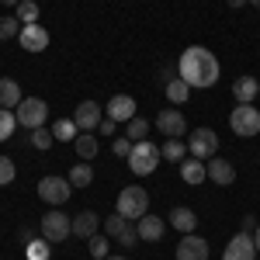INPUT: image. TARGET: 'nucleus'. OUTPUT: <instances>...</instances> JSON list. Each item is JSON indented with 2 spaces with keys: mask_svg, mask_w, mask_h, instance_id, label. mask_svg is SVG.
<instances>
[{
  "mask_svg": "<svg viewBox=\"0 0 260 260\" xmlns=\"http://www.w3.org/2000/svg\"><path fill=\"white\" fill-rule=\"evenodd\" d=\"M177 73L191 90H208L219 83V59L205 45H187L177 59Z\"/></svg>",
  "mask_w": 260,
  "mask_h": 260,
  "instance_id": "1",
  "label": "nucleus"
},
{
  "mask_svg": "<svg viewBox=\"0 0 260 260\" xmlns=\"http://www.w3.org/2000/svg\"><path fill=\"white\" fill-rule=\"evenodd\" d=\"M229 128H233L240 139L260 136V108L257 104H236V108L229 111Z\"/></svg>",
  "mask_w": 260,
  "mask_h": 260,
  "instance_id": "2",
  "label": "nucleus"
},
{
  "mask_svg": "<svg viewBox=\"0 0 260 260\" xmlns=\"http://www.w3.org/2000/svg\"><path fill=\"white\" fill-rule=\"evenodd\" d=\"M149 212V194H146V187H136V184H128V187H121L118 194V215H125V219L139 222L142 215Z\"/></svg>",
  "mask_w": 260,
  "mask_h": 260,
  "instance_id": "3",
  "label": "nucleus"
},
{
  "mask_svg": "<svg viewBox=\"0 0 260 260\" xmlns=\"http://www.w3.org/2000/svg\"><path fill=\"white\" fill-rule=\"evenodd\" d=\"M160 160H163L160 146H153V142L146 139V142H136V146H132L128 167H132V174H136V177H146V174H153V170L160 167Z\"/></svg>",
  "mask_w": 260,
  "mask_h": 260,
  "instance_id": "4",
  "label": "nucleus"
},
{
  "mask_svg": "<svg viewBox=\"0 0 260 260\" xmlns=\"http://www.w3.org/2000/svg\"><path fill=\"white\" fill-rule=\"evenodd\" d=\"M14 115H18V125H24V128H42L49 118V104L42 98H24L14 108Z\"/></svg>",
  "mask_w": 260,
  "mask_h": 260,
  "instance_id": "5",
  "label": "nucleus"
},
{
  "mask_svg": "<svg viewBox=\"0 0 260 260\" xmlns=\"http://www.w3.org/2000/svg\"><path fill=\"white\" fill-rule=\"evenodd\" d=\"M70 194H73V184H70L66 177L49 174V177L39 180V198L45 201V205H66V201H70Z\"/></svg>",
  "mask_w": 260,
  "mask_h": 260,
  "instance_id": "6",
  "label": "nucleus"
},
{
  "mask_svg": "<svg viewBox=\"0 0 260 260\" xmlns=\"http://www.w3.org/2000/svg\"><path fill=\"white\" fill-rule=\"evenodd\" d=\"M39 233L49 243H62L66 236H73V219H66L62 212H45L39 222Z\"/></svg>",
  "mask_w": 260,
  "mask_h": 260,
  "instance_id": "7",
  "label": "nucleus"
},
{
  "mask_svg": "<svg viewBox=\"0 0 260 260\" xmlns=\"http://www.w3.org/2000/svg\"><path fill=\"white\" fill-rule=\"evenodd\" d=\"M187 149H191V156H194V160H212V156L219 153V136H215L212 128H205V125H201L198 132H191V136H187Z\"/></svg>",
  "mask_w": 260,
  "mask_h": 260,
  "instance_id": "8",
  "label": "nucleus"
},
{
  "mask_svg": "<svg viewBox=\"0 0 260 260\" xmlns=\"http://www.w3.org/2000/svg\"><path fill=\"white\" fill-rule=\"evenodd\" d=\"M222 260H257V243H253V233H236L233 240L225 243Z\"/></svg>",
  "mask_w": 260,
  "mask_h": 260,
  "instance_id": "9",
  "label": "nucleus"
},
{
  "mask_svg": "<svg viewBox=\"0 0 260 260\" xmlns=\"http://www.w3.org/2000/svg\"><path fill=\"white\" fill-rule=\"evenodd\" d=\"M73 121L80 132H98V125L104 121V111H101L98 101H80L77 111H73Z\"/></svg>",
  "mask_w": 260,
  "mask_h": 260,
  "instance_id": "10",
  "label": "nucleus"
},
{
  "mask_svg": "<svg viewBox=\"0 0 260 260\" xmlns=\"http://www.w3.org/2000/svg\"><path fill=\"white\" fill-rule=\"evenodd\" d=\"M156 128H160L167 139H180L187 132V121H184V115H180L177 108H163L160 115H156Z\"/></svg>",
  "mask_w": 260,
  "mask_h": 260,
  "instance_id": "11",
  "label": "nucleus"
},
{
  "mask_svg": "<svg viewBox=\"0 0 260 260\" xmlns=\"http://www.w3.org/2000/svg\"><path fill=\"white\" fill-rule=\"evenodd\" d=\"M18 42H21L24 52H45V49H49V31L35 21V24H24V28H21Z\"/></svg>",
  "mask_w": 260,
  "mask_h": 260,
  "instance_id": "12",
  "label": "nucleus"
},
{
  "mask_svg": "<svg viewBox=\"0 0 260 260\" xmlns=\"http://www.w3.org/2000/svg\"><path fill=\"white\" fill-rule=\"evenodd\" d=\"M104 115L111 121H118V125L121 121H132L136 118V101L128 98V94H115V98L104 104Z\"/></svg>",
  "mask_w": 260,
  "mask_h": 260,
  "instance_id": "13",
  "label": "nucleus"
},
{
  "mask_svg": "<svg viewBox=\"0 0 260 260\" xmlns=\"http://www.w3.org/2000/svg\"><path fill=\"white\" fill-rule=\"evenodd\" d=\"M177 260H208V243L194 233H184V240L177 243Z\"/></svg>",
  "mask_w": 260,
  "mask_h": 260,
  "instance_id": "14",
  "label": "nucleus"
},
{
  "mask_svg": "<svg viewBox=\"0 0 260 260\" xmlns=\"http://www.w3.org/2000/svg\"><path fill=\"white\" fill-rule=\"evenodd\" d=\"M205 174H208V180H212V184L229 187V184L236 180V167H233L229 160H215V156H212V160L205 163Z\"/></svg>",
  "mask_w": 260,
  "mask_h": 260,
  "instance_id": "15",
  "label": "nucleus"
},
{
  "mask_svg": "<svg viewBox=\"0 0 260 260\" xmlns=\"http://www.w3.org/2000/svg\"><path fill=\"white\" fill-rule=\"evenodd\" d=\"M136 229H139V240H146V243H156V240H163V233H167V222L160 219V215H142L139 222H136Z\"/></svg>",
  "mask_w": 260,
  "mask_h": 260,
  "instance_id": "16",
  "label": "nucleus"
},
{
  "mask_svg": "<svg viewBox=\"0 0 260 260\" xmlns=\"http://www.w3.org/2000/svg\"><path fill=\"white\" fill-rule=\"evenodd\" d=\"M98 225H101V215L87 208V212H80V215H73V236L90 240V236H98Z\"/></svg>",
  "mask_w": 260,
  "mask_h": 260,
  "instance_id": "17",
  "label": "nucleus"
},
{
  "mask_svg": "<svg viewBox=\"0 0 260 260\" xmlns=\"http://www.w3.org/2000/svg\"><path fill=\"white\" fill-rule=\"evenodd\" d=\"M233 98H236V104H253V101L260 98L257 77H240V80L233 83Z\"/></svg>",
  "mask_w": 260,
  "mask_h": 260,
  "instance_id": "18",
  "label": "nucleus"
},
{
  "mask_svg": "<svg viewBox=\"0 0 260 260\" xmlns=\"http://www.w3.org/2000/svg\"><path fill=\"white\" fill-rule=\"evenodd\" d=\"M73 149H77V156H80L83 163H90V160H98V132H80L77 139H73Z\"/></svg>",
  "mask_w": 260,
  "mask_h": 260,
  "instance_id": "19",
  "label": "nucleus"
},
{
  "mask_svg": "<svg viewBox=\"0 0 260 260\" xmlns=\"http://www.w3.org/2000/svg\"><path fill=\"white\" fill-rule=\"evenodd\" d=\"M170 225H174L177 233H194V229H198V215H194L191 208L177 205V208H170Z\"/></svg>",
  "mask_w": 260,
  "mask_h": 260,
  "instance_id": "20",
  "label": "nucleus"
},
{
  "mask_svg": "<svg viewBox=\"0 0 260 260\" xmlns=\"http://www.w3.org/2000/svg\"><path fill=\"white\" fill-rule=\"evenodd\" d=\"M21 87L18 80H11V77H0V108H7V111H14L21 104Z\"/></svg>",
  "mask_w": 260,
  "mask_h": 260,
  "instance_id": "21",
  "label": "nucleus"
},
{
  "mask_svg": "<svg viewBox=\"0 0 260 260\" xmlns=\"http://www.w3.org/2000/svg\"><path fill=\"white\" fill-rule=\"evenodd\" d=\"M180 177H184V184H205V160H180Z\"/></svg>",
  "mask_w": 260,
  "mask_h": 260,
  "instance_id": "22",
  "label": "nucleus"
},
{
  "mask_svg": "<svg viewBox=\"0 0 260 260\" xmlns=\"http://www.w3.org/2000/svg\"><path fill=\"white\" fill-rule=\"evenodd\" d=\"M70 184H73V187H90V184H94V167H90V163H77V167H73V170H70Z\"/></svg>",
  "mask_w": 260,
  "mask_h": 260,
  "instance_id": "23",
  "label": "nucleus"
},
{
  "mask_svg": "<svg viewBox=\"0 0 260 260\" xmlns=\"http://www.w3.org/2000/svg\"><path fill=\"white\" fill-rule=\"evenodd\" d=\"M187 98H191V87L180 80V77H170V80H167V101H170V104H184Z\"/></svg>",
  "mask_w": 260,
  "mask_h": 260,
  "instance_id": "24",
  "label": "nucleus"
},
{
  "mask_svg": "<svg viewBox=\"0 0 260 260\" xmlns=\"http://www.w3.org/2000/svg\"><path fill=\"white\" fill-rule=\"evenodd\" d=\"M52 136H56L59 142H73L77 136H80V128H77L73 118H59V121H52Z\"/></svg>",
  "mask_w": 260,
  "mask_h": 260,
  "instance_id": "25",
  "label": "nucleus"
},
{
  "mask_svg": "<svg viewBox=\"0 0 260 260\" xmlns=\"http://www.w3.org/2000/svg\"><path fill=\"white\" fill-rule=\"evenodd\" d=\"M125 136H128L132 142H146V139H149V121L136 115L132 121H125Z\"/></svg>",
  "mask_w": 260,
  "mask_h": 260,
  "instance_id": "26",
  "label": "nucleus"
},
{
  "mask_svg": "<svg viewBox=\"0 0 260 260\" xmlns=\"http://www.w3.org/2000/svg\"><path fill=\"white\" fill-rule=\"evenodd\" d=\"M14 18H18L21 24H35V21H39V4H35V0H21L18 7H14Z\"/></svg>",
  "mask_w": 260,
  "mask_h": 260,
  "instance_id": "27",
  "label": "nucleus"
},
{
  "mask_svg": "<svg viewBox=\"0 0 260 260\" xmlns=\"http://www.w3.org/2000/svg\"><path fill=\"white\" fill-rule=\"evenodd\" d=\"M160 153H163V160L177 163V160H184V156H187V146H184L180 139H167V142L160 146Z\"/></svg>",
  "mask_w": 260,
  "mask_h": 260,
  "instance_id": "28",
  "label": "nucleus"
},
{
  "mask_svg": "<svg viewBox=\"0 0 260 260\" xmlns=\"http://www.w3.org/2000/svg\"><path fill=\"white\" fill-rule=\"evenodd\" d=\"M14 128H18V115H14V111H7V108H0V142L11 139V136H14Z\"/></svg>",
  "mask_w": 260,
  "mask_h": 260,
  "instance_id": "29",
  "label": "nucleus"
},
{
  "mask_svg": "<svg viewBox=\"0 0 260 260\" xmlns=\"http://www.w3.org/2000/svg\"><path fill=\"white\" fill-rule=\"evenodd\" d=\"M52 142H56L52 128H45V125H42V128H31V146H35L39 153H45V149H49Z\"/></svg>",
  "mask_w": 260,
  "mask_h": 260,
  "instance_id": "30",
  "label": "nucleus"
},
{
  "mask_svg": "<svg viewBox=\"0 0 260 260\" xmlns=\"http://www.w3.org/2000/svg\"><path fill=\"white\" fill-rule=\"evenodd\" d=\"M49 257H52V246H49V240H45V236L28 243V260H49Z\"/></svg>",
  "mask_w": 260,
  "mask_h": 260,
  "instance_id": "31",
  "label": "nucleus"
},
{
  "mask_svg": "<svg viewBox=\"0 0 260 260\" xmlns=\"http://www.w3.org/2000/svg\"><path fill=\"white\" fill-rule=\"evenodd\" d=\"M21 28H24V24H21V21L14 18V14H11V18H0V42L18 39V35H21Z\"/></svg>",
  "mask_w": 260,
  "mask_h": 260,
  "instance_id": "32",
  "label": "nucleus"
},
{
  "mask_svg": "<svg viewBox=\"0 0 260 260\" xmlns=\"http://www.w3.org/2000/svg\"><path fill=\"white\" fill-rule=\"evenodd\" d=\"M125 229H128V219H125V215H118V212L104 219V233H108V236H115V240H118Z\"/></svg>",
  "mask_w": 260,
  "mask_h": 260,
  "instance_id": "33",
  "label": "nucleus"
},
{
  "mask_svg": "<svg viewBox=\"0 0 260 260\" xmlns=\"http://www.w3.org/2000/svg\"><path fill=\"white\" fill-rule=\"evenodd\" d=\"M14 177H18V167H14V160H11V156H0V187H7Z\"/></svg>",
  "mask_w": 260,
  "mask_h": 260,
  "instance_id": "34",
  "label": "nucleus"
},
{
  "mask_svg": "<svg viewBox=\"0 0 260 260\" xmlns=\"http://www.w3.org/2000/svg\"><path fill=\"white\" fill-rule=\"evenodd\" d=\"M87 246H90V257H94V260H104V257H108V236H90V240H87Z\"/></svg>",
  "mask_w": 260,
  "mask_h": 260,
  "instance_id": "35",
  "label": "nucleus"
},
{
  "mask_svg": "<svg viewBox=\"0 0 260 260\" xmlns=\"http://www.w3.org/2000/svg\"><path fill=\"white\" fill-rule=\"evenodd\" d=\"M132 146H136V142L128 139V136H115V142H111V149H115L118 156H125V160L132 156Z\"/></svg>",
  "mask_w": 260,
  "mask_h": 260,
  "instance_id": "36",
  "label": "nucleus"
},
{
  "mask_svg": "<svg viewBox=\"0 0 260 260\" xmlns=\"http://www.w3.org/2000/svg\"><path fill=\"white\" fill-rule=\"evenodd\" d=\"M118 243H121V246H136V243H139V229H132V225H128V229L118 236Z\"/></svg>",
  "mask_w": 260,
  "mask_h": 260,
  "instance_id": "37",
  "label": "nucleus"
},
{
  "mask_svg": "<svg viewBox=\"0 0 260 260\" xmlns=\"http://www.w3.org/2000/svg\"><path fill=\"white\" fill-rule=\"evenodd\" d=\"M98 132H101V136H111V139H115V132H118V121L104 118V121H101V125H98Z\"/></svg>",
  "mask_w": 260,
  "mask_h": 260,
  "instance_id": "38",
  "label": "nucleus"
},
{
  "mask_svg": "<svg viewBox=\"0 0 260 260\" xmlns=\"http://www.w3.org/2000/svg\"><path fill=\"white\" fill-rule=\"evenodd\" d=\"M257 229V219L253 215H243V233H253Z\"/></svg>",
  "mask_w": 260,
  "mask_h": 260,
  "instance_id": "39",
  "label": "nucleus"
},
{
  "mask_svg": "<svg viewBox=\"0 0 260 260\" xmlns=\"http://www.w3.org/2000/svg\"><path fill=\"white\" fill-rule=\"evenodd\" d=\"M225 4H229V7H233V11H236V7H243V4H246V0H225Z\"/></svg>",
  "mask_w": 260,
  "mask_h": 260,
  "instance_id": "40",
  "label": "nucleus"
},
{
  "mask_svg": "<svg viewBox=\"0 0 260 260\" xmlns=\"http://www.w3.org/2000/svg\"><path fill=\"white\" fill-rule=\"evenodd\" d=\"M253 243H257V250H260V225L253 229Z\"/></svg>",
  "mask_w": 260,
  "mask_h": 260,
  "instance_id": "41",
  "label": "nucleus"
},
{
  "mask_svg": "<svg viewBox=\"0 0 260 260\" xmlns=\"http://www.w3.org/2000/svg\"><path fill=\"white\" fill-rule=\"evenodd\" d=\"M0 4H7V7H18L21 0H0Z\"/></svg>",
  "mask_w": 260,
  "mask_h": 260,
  "instance_id": "42",
  "label": "nucleus"
},
{
  "mask_svg": "<svg viewBox=\"0 0 260 260\" xmlns=\"http://www.w3.org/2000/svg\"><path fill=\"white\" fill-rule=\"evenodd\" d=\"M104 260H128V257H111V253H108V257H104Z\"/></svg>",
  "mask_w": 260,
  "mask_h": 260,
  "instance_id": "43",
  "label": "nucleus"
},
{
  "mask_svg": "<svg viewBox=\"0 0 260 260\" xmlns=\"http://www.w3.org/2000/svg\"><path fill=\"white\" fill-rule=\"evenodd\" d=\"M246 4H253V7H257V11H260V0H246Z\"/></svg>",
  "mask_w": 260,
  "mask_h": 260,
  "instance_id": "44",
  "label": "nucleus"
},
{
  "mask_svg": "<svg viewBox=\"0 0 260 260\" xmlns=\"http://www.w3.org/2000/svg\"><path fill=\"white\" fill-rule=\"evenodd\" d=\"M257 101H260V98H257Z\"/></svg>",
  "mask_w": 260,
  "mask_h": 260,
  "instance_id": "45",
  "label": "nucleus"
}]
</instances>
